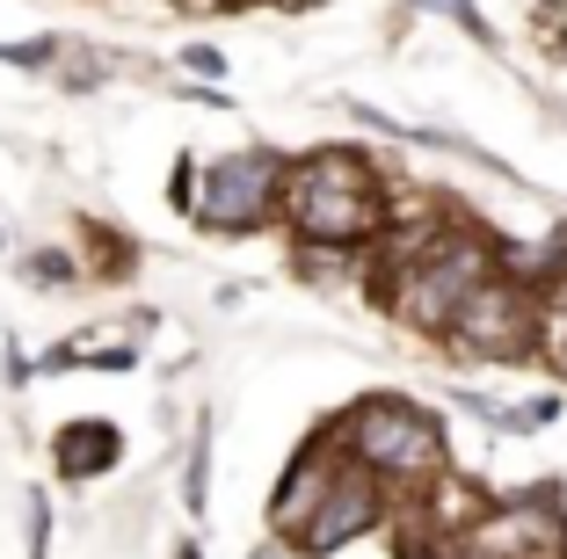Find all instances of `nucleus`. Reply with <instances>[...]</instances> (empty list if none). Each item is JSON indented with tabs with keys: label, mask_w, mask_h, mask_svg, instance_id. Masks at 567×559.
<instances>
[{
	"label": "nucleus",
	"mask_w": 567,
	"mask_h": 559,
	"mask_svg": "<svg viewBox=\"0 0 567 559\" xmlns=\"http://www.w3.org/2000/svg\"><path fill=\"white\" fill-rule=\"evenodd\" d=\"M183 509H189V524H204L212 516V407L197 414V428H189V451H183Z\"/></svg>",
	"instance_id": "obj_10"
},
{
	"label": "nucleus",
	"mask_w": 567,
	"mask_h": 559,
	"mask_svg": "<svg viewBox=\"0 0 567 559\" xmlns=\"http://www.w3.org/2000/svg\"><path fill=\"white\" fill-rule=\"evenodd\" d=\"M538 363L567 385V277L546 283V313H538Z\"/></svg>",
	"instance_id": "obj_12"
},
{
	"label": "nucleus",
	"mask_w": 567,
	"mask_h": 559,
	"mask_svg": "<svg viewBox=\"0 0 567 559\" xmlns=\"http://www.w3.org/2000/svg\"><path fill=\"white\" fill-rule=\"evenodd\" d=\"M37 385V363L22 356V342H8V393H30Z\"/></svg>",
	"instance_id": "obj_16"
},
{
	"label": "nucleus",
	"mask_w": 567,
	"mask_h": 559,
	"mask_svg": "<svg viewBox=\"0 0 567 559\" xmlns=\"http://www.w3.org/2000/svg\"><path fill=\"white\" fill-rule=\"evenodd\" d=\"M284 182H291V153L248 138V146L204 153V182H197V218L189 226L212 240H255V232L284 226Z\"/></svg>",
	"instance_id": "obj_3"
},
{
	"label": "nucleus",
	"mask_w": 567,
	"mask_h": 559,
	"mask_svg": "<svg viewBox=\"0 0 567 559\" xmlns=\"http://www.w3.org/2000/svg\"><path fill=\"white\" fill-rule=\"evenodd\" d=\"M73 255H81V277L87 283H132L138 277V240L117 226H102V218H73Z\"/></svg>",
	"instance_id": "obj_8"
},
{
	"label": "nucleus",
	"mask_w": 567,
	"mask_h": 559,
	"mask_svg": "<svg viewBox=\"0 0 567 559\" xmlns=\"http://www.w3.org/2000/svg\"><path fill=\"white\" fill-rule=\"evenodd\" d=\"M22 559H51V487L22 494Z\"/></svg>",
	"instance_id": "obj_13"
},
{
	"label": "nucleus",
	"mask_w": 567,
	"mask_h": 559,
	"mask_svg": "<svg viewBox=\"0 0 567 559\" xmlns=\"http://www.w3.org/2000/svg\"><path fill=\"white\" fill-rule=\"evenodd\" d=\"M124 465V428L102 422V414H73V422L51 428V479L59 487H95Z\"/></svg>",
	"instance_id": "obj_7"
},
{
	"label": "nucleus",
	"mask_w": 567,
	"mask_h": 559,
	"mask_svg": "<svg viewBox=\"0 0 567 559\" xmlns=\"http://www.w3.org/2000/svg\"><path fill=\"white\" fill-rule=\"evenodd\" d=\"M0 255H8V226H0Z\"/></svg>",
	"instance_id": "obj_18"
},
{
	"label": "nucleus",
	"mask_w": 567,
	"mask_h": 559,
	"mask_svg": "<svg viewBox=\"0 0 567 559\" xmlns=\"http://www.w3.org/2000/svg\"><path fill=\"white\" fill-rule=\"evenodd\" d=\"M175 559H204V545L197 538H175Z\"/></svg>",
	"instance_id": "obj_17"
},
{
	"label": "nucleus",
	"mask_w": 567,
	"mask_h": 559,
	"mask_svg": "<svg viewBox=\"0 0 567 559\" xmlns=\"http://www.w3.org/2000/svg\"><path fill=\"white\" fill-rule=\"evenodd\" d=\"M401 218V189L364 146H306L284 182V240L320 255H371Z\"/></svg>",
	"instance_id": "obj_1"
},
{
	"label": "nucleus",
	"mask_w": 567,
	"mask_h": 559,
	"mask_svg": "<svg viewBox=\"0 0 567 559\" xmlns=\"http://www.w3.org/2000/svg\"><path fill=\"white\" fill-rule=\"evenodd\" d=\"M175 66H183L189 73V81H226V51H218V44H183V51H175Z\"/></svg>",
	"instance_id": "obj_15"
},
{
	"label": "nucleus",
	"mask_w": 567,
	"mask_h": 559,
	"mask_svg": "<svg viewBox=\"0 0 567 559\" xmlns=\"http://www.w3.org/2000/svg\"><path fill=\"white\" fill-rule=\"evenodd\" d=\"M320 428L342 444V458H357L385 494H393V509L415 501V494H430L436 479L451 473L444 422H436L415 393H401V385H364V393L342 400Z\"/></svg>",
	"instance_id": "obj_2"
},
{
	"label": "nucleus",
	"mask_w": 567,
	"mask_h": 559,
	"mask_svg": "<svg viewBox=\"0 0 567 559\" xmlns=\"http://www.w3.org/2000/svg\"><path fill=\"white\" fill-rule=\"evenodd\" d=\"M197 182H204V161L197 153H175V167H167V204L183 218H197Z\"/></svg>",
	"instance_id": "obj_14"
},
{
	"label": "nucleus",
	"mask_w": 567,
	"mask_h": 559,
	"mask_svg": "<svg viewBox=\"0 0 567 559\" xmlns=\"http://www.w3.org/2000/svg\"><path fill=\"white\" fill-rule=\"evenodd\" d=\"M16 277L30 283V291H73V283H87L73 240H37V247H22V255H16Z\"/></svg>",
	"instance_id": "obj_9"
},
{
	"label": "nucleus",
	"mask_w": 567,
	"mask_h": 559,
	"mask_svg": "<svg viewBox=\"0 0 567 559\" xmlns=\"http://www.w3.org/2000/svg\"><path fill=\"white\" fill-rule=\"evenodd\" d=\"M401 559H567V501L560 487L495 494L466 530H451V538Z\"/></svg>",
	"instance_id": "obj_5"
},
{
	"label": "nucleus",
	"mask_w": 567,
	"mask_h": 559,
	"mask_svg": "<svg viewBox=\"0 0 567 559\" xmlns=\"http://www.w3.org/2000/svg\"><path fill=\"white\" fill-rule=\"evenodd\" d=\"M385 524H393V494H385L357 458H342L328 473V487H320V501L299 516V530L284 538V552L291 559H342L350 545L379 538Z\"/></svg>",
	"instance_id": "obj_6"
},
{
	"label": "nucleus",
	"mask_w": 567,
	"mask_h": 559,
	"mask_svg": "<svg viewBox=\"0 0 567 559\" xmlns=\"http://www.w3.org/2000/svg\"><path fill=\"white\" fill-rule=\"evenodd\" d=\"M538 313H546V291L509 269L481 283V291L458 306L444 334V356L466 363V371H517V363H538Z\"/></svg>",
	"instance_id": "obj_4"
},
{
	"label": "nucleus",
	"mask_w": 567,
	"mask_h": 559,
	"mask_svg": "<svg viewBox=\"0 0 567 559\" xmlns=\"http://www.w3.org/2000/svg\"><path fill=\"white\" fill-rule=\"evenodd\" d=\"M401 8H408V15H444L451 30L466 37V44H481V51H502V30L481 15V8H473V0H401Z\"/></svg>",
	"instance_id": "obj_11"
}]
</instances>
